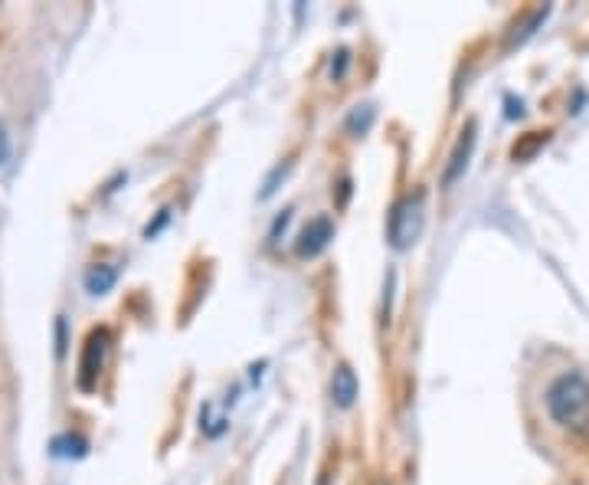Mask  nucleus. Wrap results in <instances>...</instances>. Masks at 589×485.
I'll return each instance as SVG.
<instances>
[{
    "mask_svg": "<svg viewBox=\"0 0 589 485\" xmlns=\"http://www.w3.org/2000/svg\"><path fill=\"white\" fill-rule=\"evenodd\" d=\"M357 394H360V381H357L354 368L350 365H337L334 374H331V400H334V407L350 410L357 404Z\"/></svg>",
    "mask_w": 589,
    "mask_h": 485,
    "instance_id": "obj_6",
    "label": "nucleus"
},
{
    "mask_svg": "<svg viewBox=\"0 0 589 485\" xmlns=\"http://www.w3.org/2000/svg\"><path fill=\"white\" fill-rule=\"evenodd\" d=\"M108 329H92L86 345H82V358H79V387L82 391H92L99 384V374H102V365H105V355H108Z\"/></svg>",
    "mask_w": 589,
    "mask_h": 485,
    "instance_id": "obj_3",
    "label": "nucleus"
},
{
    "mask_svg": "<svg viewBox=\"0 0 589 485\" xmlns=\"http://www.w3.org/2000/svg\"><path fill=\"white\" fill-rule=\"evenodd\" d=\"M118 266H112V263H92L89 269H86V276H82V285H86V292L92 295V298H99V295H108L115 285H118Z\"/></svg>",
    "mask_w": 589,
    "mask_h": 485,
    "instance_id": "obj_7",
    "label": "nucleus"
},
{
    "mask_svg": "<svg viewBox=\"0 0 589 485\" xmlns=\"http://www.w3.org/2000/svg\"><path fill=\"white\" fill-rule=\"evenodd\" d=\"M8 157H11V135H8V125L0 122V168L8 165Z\"/></svg>",
    "mask_w": 589,
    "mask_h": 485,
    "instance_id": "obj_9",
    "label": "nucleus"
},
{
    "mask_svg": "<svg viewBox=\"0 0 589 485\" xmlns=\"http://www.w3.org/2000/svg\"><path fill=\"white\" fill-rule=\"evenodd\" d=\"M475 122H469V128L459 135V141H456V148H452V154H449V165H446V175H443V184L446 188H452L462 175H465V168H469V157H472V151H475Z\"/></svg>",
    "mask_w": 589,
    "mask_h": 485,
    "instance_id": "obj_5",
    "label": "nucleus"
},
{
    "mask_svg": "<svg viewBox=\"0 0 589 485\" xmlns=\"http://www.w3.org/2000/svg\"><path fill=\"white\" fill-rule=\"evenodd\" d=\"M331 240H334V224H331L328 217H315V220H308V227L298 233L295 253H298L302 259H315V256H321V253L331 246Z\"/></svg>",
    "mask_w": 589,
    "mask_h": 485,
    "instance_id": "obj_4",
    "label": "nucleus"
},
{
    "mask_svg": "<svg viewBox=\"0 0 589 485\" xmlns=\"http://www.w3.org/2000/svg\"><path fill=\"white\" fill-rule=\"evenodd\" d=\"M423 224H426V194L423 191L407 194L404 201H397V204H393V210H389V220H386L389 246L393 250H410L420 240Z\"/></svg>",
    "mask_w": 589,
    "mask_h": 485,
    "instance_id": "obj_2",
    "label": "nucleus"
},
{
    "mask_svg": "<svg viewBox=\"0 0 589 485\" xmlns=\"http://www.w3.org/2000/svg\"><path fill=\"white\" fill-rule=\"evenodd\" d=\"M50 449H53V456H60V459H82V456L89 452V443H86L79 433H63V436H56V439L50 443Z\"/></svg>",
    "mask_w": 589,
    "mask_h": 485,
    "instance_id": "obj_8",
    "label": "nucleus"
},
{
    "mask_svg": "<svg viewBox=\"0 0 589 485\" xmlns=\"http://www.w3.org/2000/svg\"><path fill=\"white\" fill-rule=\"evenodd\" d=\"M547 413L573 433H589V381L579 371H563L547 387Z\"/></svg>",
    "mask_w": 589,
    "mask_h": 485,
    "instance_id": "obj_1",
    "label": "nucleus"
}]
</instances>
